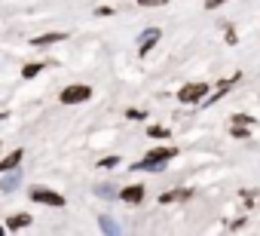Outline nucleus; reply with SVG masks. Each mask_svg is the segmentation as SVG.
Masks as SVG:
<instances>
[{
  "instance_id": "nucleus-1",
  "label": "nucleus",
  "mask_w": 260,
  "mask_h": 236,
  "mask_svg": "<svg viewBox=\"0 0 260 236\" xmlns=\"http://www.w3.org/2000/svg\"><path fill=\"white\" fill-rule=\"evenodd\" d=\"M175 157V148H153L141 163H135L132 169H138V172H159L162 166H166V160H172Z\"/></svg>"
},
{
  "instance_id": "nucleus-2",
  "label": "nucleus",
  "mask_w": 260,
  "mask_h": 236,
  "mask_svg": "<svg viewBox=\"0 0 260 236\" xmlns=\"http://www.w3.org/2000/svg\"><path fill=\"white\" fill-rule=\"evenodd\" d=\"M58 98H61V104H83V101L92 98V86H86V83H71V86L61 89Z\"/></svg>"
},
{
  "instance_id": "nucleus-3",
  "label": "nucleus",
  "mask_w": 260,
  "mask_h": 236,
  "mask_svg": "<svg viewBox=\"0 0 260 236\" xmlns=\"http://www.w3.org/2000/svg\"><path fill=\"white\" fill-rule=\"evenodd\" d=\"M31 202H40V205H49V209H61L64 205V196L49 190V187H31Z\"/></svg>"
},
{
  "instance_id": "nucleus-4",
  "label": "nucleus",
  "mask_w": 260,
  "mask_h": 236,
  "mask_svg": "<svg viewBox=\"0 0 260 236\" xmlns=\"http://www.w3.org/2000/svg\"><path fill=\"white\" fill-rule=\"evenodd\" d=\"M205 92H208V83H187V86L178 92V98H181L184 104H199Z\"/></svg>"
},
{
  "instance_id": "nucleus-5",
  "label": "nucleus",
  "mask_w": 260,
  "mask_h": 236,
  "mask_svg": "<svg viewBox=\"0 0 260 236\" xmlns=\"http://www.w3.org/2000/svg\"><path fill=\"white\" fill-rule=\"evenodd\" d=\"M144 193H147V190H144V184H128V187H122L116 196H119L122 202H128V205H138V202L144 199Z\"/></svg>"
},
{
  "instance_id": "nucleus-6",
  "label": "nucleus",
  "mask_w": 260,
  "mask_h": 236,
  "mask_svg": "<svg viewBox=\"0 0 260 236\" xmlns=\"http://www.w3.org/2000/svg\"><path fill=\"white\" fill-rule=\"evenodd\" d=\"M159 37H162V31H159V28H150V31H144V34L138 37V52H141V55H147V52L156 46V40H159Z\"/></svg>"
},
{
  "instance_id": "nucleus-7",
  "label": "nucleus",
  "mask_w": 260,
  "mask_h": 236,
  "mask_svg": "<svg viewBox=\"0 0 260 236\" xmlns=\"http://www.w3.org/2000/svg\"><path fill=\"white\" fill-rule=\"evenodd\" d=\"M31 221H34V218H31L28 212H19V215H10L4 227H7V233H16V230H25V227H31Z\"/></svg>"
},
{
  "instance_id": "nucleus-8",
  "label": "nucleus",
  "mask_w": 260,
  "mask_h": 236,
  "mask_svg": "<svg viewBox=\"0 0 260 236\" xmlns=\"http://www.w3.org/2000/svg\"><path fill=\"white\" fill-rule=\"evenodd\" d=\"M19 184H22V175L16 169L4 172V178H0V193H13V190H19Z\"/></svg>"
},
{
  "instance_id": "nucleus-9",
  "label": "nucleus",
  "mask_w": 260,
  "mask_h": 236,
  "mask_svg": "<svg viewBox=\"0 0 260 236\" xmlns=\"http://www.w3.org/2000/svg\"><path fill=\"white\" fill-rule=\"evenodd\" d=\"M68 34L64 31H49V34H40V37H31V46H52V43H61Z\"/></svg>"
},
{
  "instance_id": "nucleus-10",
  "label": "nucleus",
  "mask_w": 260,
  "mask_h": 236,
  "mask_svg": "<svg viewBox=\"0 0 260 236\" xmlns=\"http://www.w3.org/2000/svg\"><path fill=\"white\" fill-rule=\"evenodd\" d=\"M22 157H25V151H22V148H16L13 154H7L4 160H0V172H13V169H19Z\"/></svg>"
},
{
  "instance_id": "nucleus-11",
  "label": "nucleus",
  "mask_w": 260,
  "mask_h": 236,
  "mask_svg": "<svg viewBox=\"0 0 260 236\" xmlns=\"http://www.w3.org/2000/svg\"><path fill=\"white\" fill-rule=\"evenodd\" d=\"M40 71H43V65H40V62H28V65L22 68V77H25V80H34Z\"/></svg>"
},
{
  "instance_id": "nucleus-12",
  "label": "nucleus",
  "mask_w": 260,
  "mask_h": 236,
  "mask_svg": "<svg viewBox=\"0 0 260 236\" xmlns=\"http://www.w3.org/2000/svg\"><path fill=\"white\" fill-rule=\"evenodd\" d=\"M95 193H98V196H104V199H113V196H116L113 184H98V187H95Z\"/></svg>"
},
{
  "instance_id": "nucleus-13",
  "label": "nucleus",
  "mask_w": 260,
  "mask_h": 236,
  "mask_svg": "<svg viewBox=\"0 0 260 236\" xmlns=\"http://www.w3.org/2000/svg\"><path fill=\"white\" fill-rule=\"evenodd\" d=\"M147 135H150V138H169V129H162V126H150Z\"/></svg>"
},
{
  "instance_id": "nucleus-14",
  "label": "nucleus",
  "mask_w": 260,
  "mask_h": 236,
  "mask_svg": "<svg viewBox=\"0 0 260 236\" xmlns=\"http://www.w3.org/2000/svg\"><path fill=\"white\" fill-rule=\"evenodd\" d=\"M113 166H119V157H104L98 163V169H113Z\"/></svg>"
},
{
  "instance_id": "nucleus-15",
  "label": "nucleus",
  "mask_w": 260,
  "mask_h": 236,
  "mask_svg": "<svg viewBox=\"0 0 260 236\" xmlns=\"http://www.w3.org/2000/svg\"><path fill=\"white\" fill-rule=\"evenodd\" d=\"M101 230H104V233H116V224H113L110 218H101Z\"/></svg>"
},
{
  "instance_id": "nucleus-16",
  "label": "nucleus",
  "mask_w": 260,
  "mask_h": 236,
  "mask_svg": "<svg viewBox=\"0 0 260 236\" xmlns=\"http://www.w3.org/2000/svg\"><path fill=\"white\" fill-rule=\"evenodd\" d=\"M233 123H239V126H248V123H254V120H251V116H245V113H236V116H233Z\"/></svg>"
},
{
  "instance_id": "nucleus-17",
  "label": "nucleus",
  "mask_w": 260,
  "mask_h": 236,
  "mask_svg": "<svg viewBox=\"0 0 260 236\" xmlns=\"http://www.w3.org/2000/svg\"><path fill=\"white\" fill-rule=\"evenodd\" d=\"M138 4H141V7H166L169 0H138Z\"/></svg>"
},
{
  "instance_id": "nucleus-18",
  "label": "nucleus",
  "mask_w": 260,
  "mask_h": 236,
  "mask_svg": "<svg viewBox=\"0 0 260 236\" xmlns=\"http://www.w3.org/2000/svg\"><path fill=\"white\" fill-rule=\"evenodd\" d=\"M125 116H128V120H144L147 113L144 110H125Z\"/></svg>"
},
{
  "instance_id": "nucleus-19",
  "label": "nucleus",
  "mask_w": 260,
  "mask_h": 236,
  "mask_svg": "<svg viewBox=\"0 0 260 236\" xmlns=\"http://www.w3.org/2000/svg\"><path fill=\"white\" fill-rule=\"evenodd\" d=\"M220 4H226V0H205V10H217Z\"/></svg>"
},
{
  "instance_id": "nucleus-20",
  "label": "nucleus",
  "mask_w": 260,
  "mask_h": 236,
  "mask_svg": "<svg viewBox=\"0 0 260 236\" xmlns=\"http://www.w3.org/2000/svg\"><path fill=\"white\" fill-rule=\"evenodd\" d=\"M233 135H236V138H248V129H242V126L236 123V129H233Z\"/></svg>"
},
{
  "instance_id": "nucleus-21",
  "label": "nucleus",
  "mask_w": 260,
  "mask_h": 236,
  "mask_svg": "<svg viewBox=\"0 0 260 236\" xmlns=\"http://www.w3.org/2000/svg\"><path fill=\"white\" fill-rule=\"evenodd\" d=\"M95 13H98V16H113V10H110V7H98Z\"/></svg>"
},
{
  "instance_id": "nucleus-22",
  "label": "nucleus",
  "mask_w": 260,
  "mask_h": 236,
  "mask_svg": "<svg viewBox=\"0 0 260 236\" xmlns=\"http://www.w3.org/2000/svg\"><path fill=\"white\" fill-rule=\"evenodd\" d=\"M4 233H7V227H4V224H0V236H4Z\"/></svg>"
}]
</instances>
